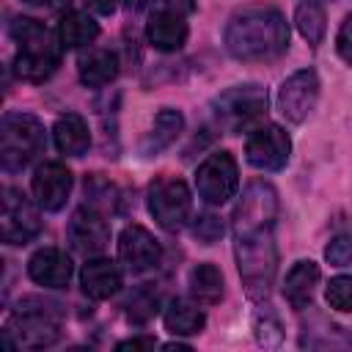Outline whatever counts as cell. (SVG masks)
<instances>
[{
  "instance_id": "obj_17",
  "label": "cell",
  "mask_w": 352,
  "mask_h": 352,
  "mask_svg": "<svg viewBox=\"0 0 352 352\" xmlns=\"http://www.w3.org/2000/svg\"><path fill=\"white\" fill-rule=\"evenodd\" d=\"M80 286L94 300H107L121 289V270L110 258H88L80 270Z\"/></svg>"
},
{
  "instance_id": "obj_28",
  "label": "cell",
  "mask_w": 352,
  "mask_h": 352,
  "mask_svg": "<svg viewBox=\"0 0 352 352\" xmlns=\"http://www.w3.org/2000/svg\"><path fill=\"white\" fill-rule=\"evenodd\" d=\"M324 297H327V305L336 308V311H344L349 314L352 311V275H338L327 283L324 289Z\"/></svg>"
},
{
  "instance_id": "obj_9",
  "label": "cell",
  "mask_w": 352,
  "mask_h": 352,
  "mask_svg": "<svg viewBox=\"0 0 352 352\" xmlns=\"http://www.w3.org/2000/svg\"><path fill=\"white\" fill-rule=\"evenodd\" d=\"M195 187H198V195L212 206H223L226 201H231L239 190V170H236L234 157L228 151L209 154L198 165Z\"/></svg>"
},
{
  "instance_id": "obj_23",
  "label": "cell",
  "mask_w": 352,
  "mask_h": 352,
  "mask_svg": "<svg viewBox=\"0 0 352 352\" xmlns=\"http://www.w3.org/2000/svg\"><path fill=\"white\" fill-rule=\"evenodd\" d=\"M204 324H206V316L195 302L184 297H173L165 305V327L173 336H195L204 330Z\"/></svg>"
},
{
  "instance_id": "obj_14",
  "label": "cell",
  "mask_w": 352,
  "mask_h": 352,
  "mask_svg": "<svg viewBox=\"0 0 352 352\" xmlns=\"http://www.w3.org/2000/svg\"><path fill=\"white\" fill-rule=\"evenodd\" d=\"M160 242L143 226H126L118 236V258L129 272H146L160 264Z\"/></svg>"
},
{
  "instance_id": "obj_11",
  "label": "cell",
  "mask_w": 352,
  "mask_h": 352,
  "mask_svg": "<svg viewBox=\"0 0 352 352\" xmlns=\"http://www.w3.org/2000/svg\"><path fill=\"white\" fill-rule=\"evenodd\" d=\"M319 99V77L314 69H300L292 77L283 80L278 91V110L292 121L300 124L308 118V113L316 107Z\"/></svg>"
},
{
  "instance_id": "obj_16",
  "label": "cell",
  "mask_w": 352,
  "mask_h": 352,
  "mask_svg": "<svg viewBox=\"0 0 352 352\" xmlns=\"http://www.w3.org/2000/svg\"><path fill=\"white\" fill-rule=\"evenodd\" d=\"M146 38L160 52H176L187 41V22L184 14L173 8H160L146 22Z\"/></svg>"
},
{
  "instance_id": "obj_10",
  "label": "cell",
  "mask_w": 352,
  "mask_h": 352,
  "mask_svg": "<svg viewBox=\"0 0 352 352\" xmlns=\"http://www.w3.org/2000/svg\"><path fill=\"white\" fill-rule=\"evenodd\" d=\"M292 140L278 124L256 126L245 140V157L258 170H280L289 162Z\"/></svg>"
},
{
  "instance_id": "obj_5",
  "label": "cell",
  "mask_w": 352,
  "mask_h": 352,
  "mask_svg": "<svg viewBox=\"0 0 352 352\" xmlns=\"http://www.w3.org/2000/svg\"><path fill=\"white\" fill-rule=\"evenodd\" d=\"M44 148V126L36 116L11 110L0 121V165L6 173L28 168Z\"/></svg>"
},
{
  "instance_id": "obj_27",
  "label": "cell",
  "mask_w": 352,
  "mask_h": 352,
  "mask_svg": "<svg viewBox=\"0 0 352 352\" xmlns=\"http://www.w3.org/2000/svg\"><path fill=\"white\" fill-rule=\"evenodd\" d=\"M324 258L336 267H346L352 261V226L336 228V234L330 236V242L324 248Z\"/></svg>"
},
{
  "instance_id": "obj_34",
  "label": "cell",
  "mask_w": 352,
  "mask_h": 352,
  "mask_svg": "<svg viewBox=\"0 0 352 352\" xmlns=\"http://www.w3.org/2000/svg\"><path fill=\"white\" fill-rule=\"evenodd\" d=\"M165 6L173 8V11H179V14H190V11H195V0H165Z\"/></svg>"
},
{
  "instance_id": "obj_15",
  "label": "cell",
  "mask_w": 352,
  "mask_h": 352,
  "mask_svg": "<svg viewBox=\"0 0 352 352\" xmlns=\"http://www.w3.org/2000/svg\"><path fill=\"white\" fill-rule=\"evenodd\" d=\"M28 275L44 289H63L72 278V258L60 248H41L30 256Z\"/></svg>"
},
{
  "instance_id": "obj_31",
  "label": "cell",
  "mask_w": 352,
  "mask_h": 352,
  "mask_svg": "<svg viewBox=\"0 0 352 352\" xmlns=\"http://www.w3.org/2000/svg\"><path fill=\"white\" fill-rule=\"evenodd\" d=\"M336 50H338L341 60L352 66V14H349V16L341 22V28H338V36H336Z\"/></svg>"
},
{
  "instance_id": "obj_33",
  "label": "cell",
  "mask_w": 352,
  "mask_h": 352,
  "mask_svg": "<svg viewBox=\"0 0 352 352\" xmlns=\"http://www.w3.org/2000/svg\"><path fill=\"white\" fill-rule=\"evenodd\" d=\"M96 14H113L116 11V6H118V0H85Z\"/></svg>"
},
{
  "instance_id": "obj_22",
  "label": "cell",
  "mask_w": 352,
  "mask_h": 352,
  "mask_svg": "<svg viewBox=\"0 0 352 352\" xmlns=\"http://www.w3.org/2000/svg\"><path fill=\"white\" fill-rule=\"evenodd\" d=\"M96 36H99V25L85 11H69L58 22V38H60L63 50L88 47V44H94Z\"/></svg>"
},
{
  "instance_id": "obj_32",
  "label": "cell",
  "mask_w": 352,
  "mask_h": 352,
  "mask_svg": "<svg viewBox=\"0 0 352 352\" xmlns=\"http://www.w3.org/2000/svg\"><path fill=\"white\" fill-rule=\"evenodd\" d=\"M154 346V338L151 336H143V338H126L118 344V349H151Z\"/></svg>"
},
{
  "instance_id": "obj_18",
  "label": "cell",
  "mask_w": 352,
  "mask_h": 352,
  "mask_svg": "<svg viewBox=\"0 0 352 352\" xmlns=\"http://www.w3.org/2000/svg\"><path fill=\"white\" fill-rule=\"evenodd\" d=\"M316 286H319V267L314 261H297L283 280V297L292 308L302 311L311 305Z\"/></svg>"
},
{
  "instance_id": "obj_4",
  "label": "cell",
  "mask_w": 352,
  "mask_h": 352,
  "mask_svg": "<svg viewBox=\"0 0 352 352\" xmlns=\"http://www.w3.org/2000/svg\"><path fill=\"white\" fill-rule=\"evenodd\" d=\"M58 338H60V311L55 302L38 297H25L3 330V344L14 349H44L52 346Z\"/></svg>"
},
{
  "instance_id": "obj_6",
  "label": "cell",
  "mask_w": 352,
  "mask_h": 352,
  "mask_svg": "<svg viewBox=\"0 0 352 352\" xmlns=\"http://www.w3.org/2000/svg\"><path fill=\"white\" fill-rule=\"evenodd\" d=\"M212 113L226 132H242L267 113V91L256 82L234 85L220 96H214Z\"/></svg>"
},
{
  "instance_id": "obj_29",
  "label": "cell",
  "mask_w": 352,
  "mask_h": 352,
  "mask_svg": "<svg viewBox=\"0 0 352 352\" xmlns=\"http://www.w3.org/2000/svg\"><path fill=\"white\" fill-rule=\"evenodd\" d=\"M256 338L264 344V346H278L280 344V322L278 316L264 305L258 314H256Z\"/></svg>"
},
{
  "instance_id": "obj_25",
  "label": "cell",
  "mask_w": 352,
  "mask_h": 352,
  "mask_svg": "<svg viewBox=\"0 0 352 352\" xmlns=\"http://www.w3.org/2000/svg\"><path fill=\"white\" fill-rule=\"evenodd\" d=\"M294 22H297V30L302 33V38L311 44V47H319L322 38H324V11L316 0H305L297 6V14H294Z\"/></svg>"
},
{
  "instance_id": "obj_2",
  "label": "cell",
  "mask_w": 352,
  "mask_h": 352,
  "mask_svg": "<svg viewBox=\"0 0 352 352\" xmlns=\"http://www.w3.org/2000/svg\"><path fill=\"white\" fill-rule=\"evenodd\" d=\"M289 47V25L275 8H245L226 28V50L239 60H267Z\"/></svg>"
},
{
  "instance_id": "obj_3",
  "label": "cell",
  "mask_w": 352,
  "mask_h": 352,
  "mask_svg": "<svg viewBox=\"0 0 352 352\" xmlns=\"http://www.w3.org/2000/svg\"><path fill=\"white\" fill-rule=\"evenodd\" d=\"M11 38L16 41V55H14V72L25 82H44L55 74L60 63V38L58 33L47 30L38 19L30 16H16L11 22Z\"/></svg>"
},
{
  "instance_id": "obj_30",
  "label": "cell",
  "mask_w": 352,
  "mask_h": 352,
  "mask_svg": "<svg viewBox=\"0 0 352 352\" xmlns=\"http://www.w3.org/2000/svg\"><path fill=\"white\" fill-rule=\"evenodd\" d=\"M223 231H226V226H223V220L217 217V214H198L195 217V226H192V234L201 239V242H206V245H212V242H217L220 236H223Z\"/></svg>"
},
{
  "instance_id": "obj_21",
  "label": "cell",
  "mask_w": 352,
  "mask_h": 352,
  "mask_svg": "<svg viewBox=\"0 0 352 352\" xmlns=\"http://www.w3.org/2000/svg\"><path fill=\"white\" fill-rule=\"evenodd\" d=\"M182 126H184V116H182L179 110H173V107L160 110V113L154 116L151 132L146 135V140H143V146H140L143 157H154V154H160L162 148H168V146L179 138Z\"/></svg>"
},
{
  "instance_id": "obj_19",
  "label": "cell",
  "mask_w": 352,
  "mask_h": 352,
  "mask_svg": "<svg viewBox=\"0 0 352 352\" xmlns=\"http://www.w3.org/2000/svg\"><path fill=\"white\" fill-rule=\"evenodd\" d=\"M52 138H55V146L60 154L66 157H82L91 146V132H88V124L82 116L77 113H66L55 121L52 126Z\"/></svg>"
},
{
  "instance_id": "obj_8",
  "label": "cell",
  "mask_w": 352,
  "mask_h": 352,
  "mask_svg": "<svg viewBox=\"0 0 352 352\" xmlns=\"http://www.w3.org/2000/svg\"><path fill=\"white\" fill-rule=\"evenodd\" d=\"M41 231L38 206L16 187H3L0 209V239L6 245H25Z\"/></svg>"
},
{
  "instance_id": "obj_24",
  "label": "cell",
  "mask_w": 352,
  "mask_h": 352,
  "mask_svg": "<svg viewBox=\"0 0 352 352\" xmlns=\"http://www.w3.org/2000/svg\"><path fill=\"white\" fill-rule=\"evenodd\" d=\"M190 294L198 305H214L223 297V272L214 264H198L190 272Z\"/></svg>"
},
{
  "instance_id": "obj_36",
  "label": "cell",
  "mask_w": 352,
  "mask_h": 352,
  "mask_svg": "<svg viewBox=\"0 0 352 352\" xmlns=\"http://www.w3.org/2000/svg\"><path fill=\"white\" fill-rule=\"evenodd\" d=\"M25 3H33V6H41V3H52V0H25Z\"/></svg>"
},
{
  "instance_id": "obj_12",
  "label": "cell",
  "mask_w": 352,
  "mask_h": 352,
  "mask_svg": "<svg viewBox=\"0 0 352 352\" xmlns=\"http://www.w3.org/2000/svg\"><path fill=\"white\" fill-rule=\"evenodd\" d=\"M69 242L82 256H96L110 242V226L96 212V206H82L69 220Z\"/></svg>"
},
{
  "instance_id": "obj_35",
  "label": "cell",
  "mask_w": 352,
  "mask_h": 352,
  "mask_svg": "<svg viewBox=\"0 0 352 352\" xmlns=\"http://www.w3.org/2000/svg\"><path fill=\"white\" fill-rule=\"evenodd\" d=\"M146 6V0H129V8H143Z\"/></svg>"
},
{
  "instance_id": "obj_26",
  "label": "cell",
  "mask_w": 352,
  "mask_h": 352,
  "mask_svg": "<svg viewBox=\"0 0 352 352\" xmlns=\"http://www.w3.org/2000/svg\"><path fill=\"white\" fill-rule=\"evenodd\" d=\"M157 305H160L157 292H151V289L140 286V289H135V292H132V297L126 300V316H129L132 322L143 324V322H148V319L157 314Z\"/></svg>"
},
{
  "instance_id": "obj_7",
  "label": "cell",
  "mask_w": 352,
  "mask_h": 352,
  "mask_svg": "<svg viewBox=\"0 0 352 352\" xmlns=\"http://www.w3.org/2000/svg\"><path fill=\"white\" fill-rule=\"evenodd\" d=\"M192 198L182 179L176 176H157L148 184V212L165 231H179L190 220Z\"/></svg>"
},
{
  "instance_id": "obj_13",
  "label": "cell",
  "mask_w": 352,
  "mask_h": 352,
  "mask_svg": "<svg viewBox=\"0 0 352 352\" xmlns=\"http://www.w3.org/2000/svg\"><path fill=\"white\" fill-rule=\"evenodd\" d=\"M33 198L41 209L58 212L72 192V170L63 162H41L33 170Z\"/></svg>"
},
{
  "instance_id": "obj_20",
  "label": "cell",
  "mask_w": 352,
  "mask_h": 352,
  "mask_svg": "<svg viewBox=\"0 0 352 352\" xmlns=\"http://www.w3.org/2000/svg\"><path fill=\"white\" fill-rule=\"evenodd\" d=\"M77 72L88 88H102L118 77V55L113 50H88L80 55Z\"/></svg>"
},
{
  "instance_id": "obj_1",
  "label": "cell",
  "mask_w": 352,
  "mask_h": 352,
  "mask_svg": "<svg viewBox=\"0 0 352 352\" xmlns=\"http://www.w3.org/2000/svg\"><path fill=\"white\" fill-rule=\"evenodd\" d=\"M275 220L278 192L267 182H250L234 209V256L250 300H264L275 280Z\"/></svg>"
}]
</instances>
